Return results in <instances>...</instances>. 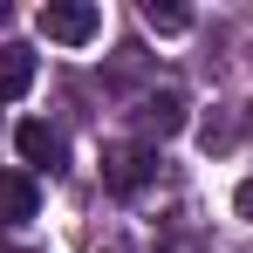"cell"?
<instances>
[{"label": "cell", "mask_w": 253, "mask_h": 253, "mask_svg": "<svg viewBox=\"0 0 253 253\" xmlns=\"http://www.w3.org/2000/svg\"><path fill=\"white\" fill-rule=\"evenodd\" d=\"M28 83H35V55L21 42H0V96L14 103V96H28Z\"/></svg>", "instance_id": "cell-6"}, {"label": "cell", "mask_w": 253, "mask_h": 253, "mask_svg": "<svg viewBox=\"0 0 253 253\" xmlns=\"http://www.w3.org/2000/svg\"><path fill=\"white\" fill-rule=\"evenodd\" d=\"M35 21H42V35H48V42H62V48L96 42V28H103V14H96L89 0H48Z\"/></svg>", "instance_id": "cell-1"}, {"label": "cell", "mask_w": 253, "mask_h": 253, "mask_svg": "<svg viewBox=\"0 0 253 253\" xmlns=\"http://www.w3.org/2000/svg\"><path fill=\"white\" fill-rule=\"evenodd\" d=\"M233 212H240V219H253V178H240V192H233Z\"/></svg>", "instance_id": "cell-8"}, {"label": "cell", "mask_w": 253, "mask_h": 253, "mask_svg": "<svg viewBox=\"0 0 253 253\" xmlns=\"http://www.w3.org/2000/svg\"><path fill=\"white\" fill-rule=\"evenodd\" d=\"M14 151H21V158H28L35 171H62V137H55L42 117H28V124L14 130Z\"/></svg>", "instance_id": "cell-3"}, {"label": "cell", "mask_w": 253, "mask_h": 253, "mask_svg": "<svg viewBox=\"0 0 253 253\" xmlns=\"http://www.w3.org/2000/svg\"><path fill=\"white\" fill-rule=\"evenodd\" d=\"M7 253H21V247H7Z\"/></svg>", "instance_id": "cell-10"}, {"label": "cell", "mask_w": 253, "mask_h": 253, "mask_svg": "<svg viewBox=\"0 0 253 253\" xmlns=\"http://www.w3.org/2000/svg\"><path fill=\"white\" fill-rule=\"evenodd\" d=\"M247 130H253V103H247Z\"/></svg>", "instance_id": "cell-9"}, {"label": "cell", "mask_w": 253, "mask_h": 253, "mask_svg": "<svg viewBox=\"0 0 253 253\" xmlns=\"http://www.w3.org/2000/svg\"><path fill=\"white\" fill-rule=\"evenodd\" d=\"M35 206H42L35 178H28V171H0V226H28Z\"/></svg>", "instance_id": "cell-4"}, {"label": "cell", "mask_w": 253, "mask_h": 253, "mask_svg": "<svg viewBox=\"0 0 253 253\" xmlns=\"http://www.w3.org/2000/svg\"><path fill=\"white\" fill-rule=\"evenodd\" d=\"M144 28H158V35H185V28H192V14H185V7H171V0H144Z\"/></svg>", "instance_id": "cell-7"}, {"label": "cell", "mask_w": 253, "mask_h": 253, "mask_svg": "<svg viewBox=\"0 0 253 253\" xmlns=\"http://www.w3.org/2000/svg\"><path fill=\"white\" fill-rule=\"evenodd\" d=\"M137 117H144L151 137H178V130H185V96H178V89H151Z\"/></svg>", "instance_id": "cell-5"}, {"label": "cell", "mask_w": 253, "mask_h": 253, "mask_svg": "<svg viewBox=\"0 0 253 253\" xmlns=\"http://www.w3.org/2000/svg\"><path fill=\"white\" fill-rule=\"evenodd\" d=\"M158 178V151L151 144H110L103 151V185L110 192H144Z\"/></svg>", "instance_id": "cell-2"}]
</instances>
